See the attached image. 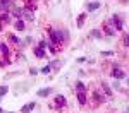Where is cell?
Wrapping results in <instances>:
<instances>
[{
    "label": "cell",
    "instance_id": "obj_1",
    "mask_svg": "<svg viewBox=\"0 0 129 113\" xmlns=\"http://www.w3.org/2000/svg\"><path fill=\"white\" fill-rule=\"evenodd\" d=\"M48 34H50V45H55V46H60L64 41L67 40V33L64 29H52V28H48Z\"/></svg>",
    "mask_w": 129,
    "mask_h": 113
},
{
    "label": "cell",
    "instance_id": "obj_2",
    "mask_svg": "<svg viewBox=\"0 0 129 113\" xmlns=\"http://www.w3.org/2000/svg\"><path fill=\"white\" fill-rule=\"evenodd\" d=\"M66 104H67L66 98H64L62 94H57V96H55V103H52L50 106H52V108H64Z\"/></svg>",
    "mask_w": 129,
    "mask_h": 113
},
{
    "label": "cell",
    "instance_id": "obj_3",
    "mask_svg": "<svg viewBox=\"0 0 129 113\" xmlns=\"http://www.w3.org/2000/svg\"><path fill=\"white\" fill-rule=\"evenodd\" d=\"M103 33H105L107 36H114V34H115V28H114V24H112L110 21H107V22L103 24Z\"/></svg>",
    "mask_w": 129,
    "mask_h": 113
},
{
    "label": "cell",
    "instance_id": "obj_4",
    "mask_svg": "<svg viewBox=\"0 0 129 113\" xmlns=\"http://www.w3.org/2000/svg\"><path fill=\"white\" fill-rule=\"evenodd\" d=\"M110 22L114 24V28H115V31H122V21H120L119 16H112V19H110Z\"/></svg>",
    "mask_w": 129,
    "mask_h": 113
},
{
    "label": "cell",
    "instance_id": "obj_5",
    "mask_svg": "<svg viewBox=\"0 0 129 113\" xmlns=\"http://www.w3.org/2000/svg\"><path fill=\"white\" fill-rule=\"evenodd\" d=\"M103 99H105V96H103L100 91H93V101H95V104L103 103Z\"/></svg>",
    "mask_w": 129,
    "mask_h": 113
},
{
    "label": "cell",
    "instance_id": "obj_6",
    "mask_svg": "<svg viewBox=\"0 0 129 113\" xmlns=\"http://www.w3.org/2000/svg\"><path fill=\"white\" fill-rule=\"evenodd\" d=\"M112 77H114L115 81H119V79H124V77H126V74H124V70H120V69H114V70H112Z\"/></svg>",
    "mask_w": 129,
    "mask_h": 113
},
{
    "label": "cell",
    "instance_id": "obj_7",
    "mask_svg": "<svg viewBox=\"0 0 129 113\" xmlns=\"http://www.w3.org/2000/svg\"><path fill=\"white\" fill-rule=\"evenodd\" d=\"M35 106H36V103H35V101L28 103V104H24V106L21 108V113H29V111H33V110H35Z\"/></svg>",
    "mask_w": 129,
    "mask_h": 113
},
{
    "label": "cell",
    "instance_id": "obj_8",
    "mask_svg": "<svg viewBox=\"0 0 129 113\" xmlns=\"http://www.w3.org/2000/svg\"><path fill=\"white\" fill-rule=\"evenodd\" d=\"M78 101H79L81 106H84L88 103V98H86V92H78Z\"/></svg>",
    "mask_w": 129,
    "mask_h": 113
},
{
    "label": "cell",
    "instance_id": "obj_9",
    "mask_svg": "<svg viewBox=\"0 0 129 113\" xmlns=\"http://www.w3.org/2000/svg\"><path fill=\"white\" fill-rule=\"evenodd\" d=\"M88 91V87H86V84H83L81 81L76 82V92H86Z\"/></svg>",
    "mask_w": 129,
    "mask_h": 113
},
{
    "label": "cell",
    "instance_id": "obj_10",
    "mask_svg": "<svg viewBox=\"0 0 129 113\" xmlns=\"http://www.w3.org/2000/svg\"><path fill=\"white\" fill-rule=\"evenodd\" d=\"M50 94H52V87H45V89H40L38 91V96H41V98H47Z\"/></svg>",
    "mask_w": 129,
    "mask_h": 113
},
{
    "label": "cell",
    "instance_id": "obj_11",
    "mask_svg": "<svg viewBox=\"0 0 129 113\" xmlns=\"http://www.w3.org/2000/svg\"><path fill=\"white\" fill-rule=\"evenodd\" d=\"M102 89H103V92H105V96H107V98L112 96V89L109 87V84H107V82H102Z\"/></svg>",
    "mask_w": 129,
    "mask_h": 113
},
{
    "label": "cell",
    "instance_id": "obj_12",
    "mask_svg": "<svg viewBox=\"0 0 129 113\" xmlns=\"http://www.w3.org/2000/svg\"><path fill=\"white\" fill-rule=\"evenodd\" d=\"M35 55H36V58H45V57H47L45 50L40 48V46H38V48H35Z\"/></svg>",
    "mask_w": 129,
    "mask_h": 113
},
{
    "label": "cell",
    "instance_id": "obj_13",
    "mask_svg": "<svg viewBox=\"0 0 129 113\" xmlns=\"http://www.w3.org/2000/svg\"><path fill=\"white\" fill-rule=\"evenodd\" d=\"M14 16H16L17 19H22V16H24V9H21V7H16V9H14Z\"/></svg>",
    "mask_w": 129,
    "mask_h": 113
},
{
    "label": "cell",
    "instance_id": "obj_14",
    "mask_svg": "<svg viewBox=\"0 0 129 113\" xmlns=\"http://www.w3.org/2000/svg\"><path fill=\"white\" fill-rule=\"evenodd\" d=\"M24 28H26V24H24V21H22V19L16 21V29H17V31H24Z\"/></svg>",
    "mask_w": 129,
    "mask_h": 113
},
{
    "label": "cell",
    "instance_id": "obj_15",
    "mask_svg": "<svg viewBox=\"0 0 129 113\" xmlns=\"http://www.w3.org/2000/svg\"><path fill=\"white\" fill-rule=\"evenodd\" d=\"M0 51H2L4 57H7V55H9V46H7L5 43H0Z\"/></svg>",
    "mask_w": 129,
    "mask_h": 113
},
{
    "label": "cell",
    "instance_id": "obj_16",
    "mask_svg": "<svg viewBox=\"0 0 129 113\" xmlns=\"http://www.w3.org/2000/svg\"><path fill=\"white\" fill-rule=\"evenodd\" d=\"M98 7H100V2H91V4H88V10H89V12L96 10Z\"/></svg>",
    "mask_w": 129,
    "mask_h": 113
},
{
    "label": "cell",
    "instance_id": "obj_17",
    "mask_svg": "<svg viewBox=\"0 0 129 113\" xmlns=\"http://www.w3.org/2000/svg\"><path fill=\"white\" fill-rule=\"evenodd\" d=\"M102 34H103V31H100V29H93V31H91V36H93V38H96V40L102 38Z\"/></svg>",
    "mask_w": 129,
    "mask_h": 113
},
{
    "label": "cell",
    "instance_id": "obj_18",
    "mask_svg": "<svg viewBox=\"0 0 129 113\" xmlns=\"http://www.w3.org/2000/svg\"><path fill=\"white\" fill-rule=\"evenodd\" d=\"M24 17H26L28 21H33V19H35V16H33V12H31L29 9H24Z\"/></svg>",
    "mask_w": 129,
    "mask_h": 113
},
{
    "label": "cell",
    "instance_id": "obj_19",
    "mask_svg": "<svg viewBox=\"0 0 129 113\" xmlns=\"http://www.w3.org/2000/svg\"><path fill=\"white\" fill-rule=\"evenodd\" d=\"M84 19H86V14H79V17H78V28H81V26H83Z\"/></svg>",
    "mask_w": 129,
    "mask_h": 113
},
{
    "label": "cell",
    "instance_id": "obj_20",
    "mask_svg": "<svg viewBox=\"0 0 129 113\" xmlns=\"http://www.w3.org/2000/svg\"><path fill=\"white\" fill-rule=\"evenodd\" d=\"M9 19H10V17H9V14H7V12H0V22H4V21L7 22Z\"/></svg>",
    "mask_w": 129,
    "mask_h": 113
},
{
    "label": "cell",
    "instance_id": "obj_21",
    "mask_svg": "<svg viewBox=\"0 0 129 113\" xmlns=\"http://www.w3.org/2000/svg\"><path fill=\"white\" fill-rule=\"evenodd\" d=\"M40 72H41V74H45V75L50 74V72H52V65H45L43 69H40Z\"/></svg>",
    "mask_w": 129,
    "mask_h": 113
},
{
    "label": "cell",
    "instance_id": "obj_22",
    "mask_svg": "<svg viewBox=\"0 0 129 113\" xmlns=\"http://www.w3.org/2000/svg\"><path fill=\"white\" fill-rule=\"evenodd\" d=\"M7 91H9V87H7V86H0V98H4V96L7 94Z\"/></svg>",
    "mask_w": 129,
    "mask_h": 113
},
{
    "label": "cell",
    "instance_id": "obj_23",
    "mask_svg": "<svg viewBox=\"0 0 129 113\" xmlns=\"http://www.w3.org/2000/svg\"><path fill=\"white\" fill-rule=\"evenodd\" d=\"M9 41H10V43H14V45H19V43H21V41L17 40L14 34H9Z\"/></svg>",
    "mask_w": 129,
    "mask_h": 113
},
{
    "label": "cell",
    "instance_id": "obj_24",
    "mask_svg": "<svg viewBox=\"0 0 129 113\" xmlns=\"http://www.w3.org/2000/svg\"><path fill=\"white\" fill-rule=\"evenodd\" d=\"M48 45H50V43H47V41H45V40H41V41H40V45H38V46L45 50V48H48Z\"/></svg>",
    "mask_w": 129,
    "mask_h": 113
},
{
    "label": "cell",
    "instance_id": "obj_25",
    "mask_svg": "<svg viewBox=\"0 0 129 113\" xmlns=\"http://www.w3.org/2000/svg\"><path fill=\"white\" fill-rule=\"evenodd\" d=\"M122 43H124L126 46H129V34H124V36H122Z\"/></svg>",
    "mask_w": 129,
    "mask_h": 113
},
{
    "label": "cell",
    "instance_id": "obj_26",
    "mask_svg": "<svg viewBox=\"0 0 129 113\" xmlns=\"http://www.w3.org/2000/svg\"><path fill=\"white\" fill-rule=\"evenodd\" d=\"M114 51H102V57H112Z\"/></svg>",
    "mask_w": 129,
    "mask_h": 113
},
{
    "label": "cell",
    "instance_id": "obj_27",
    "mask_svg": "<svg viewBox=\"0 0 129 113\" xmlns=\"http://www.w3.org/2000/svg\"><path fill=\"white\" fill-rule=\"evenodd\" d=\"M50 65H52V67H55V69H59V67H60V62H59V60H55V62H52Z\"/></svg>",
    "mask_w": 129,
    "mask_h": 113
},
{
    "label": "cell",
    "instance_id": "obj_28",
    "mask_svg": "<svg viewBox=\"0 0 129 113\" xmlns=\"http://www.w3.org/2000/svg\"><path fill=\"white\" fill-rule=\"evenodd\" d=\"M29 74H31V75H36V74H38V70H36V69H31Z\"/></svg>",
    "mask_w": 129,
    "mask_h": 113
},
{
    "label": "cell",
    "instance_id": "obj_29",
    "mask_svg": "<svg viewBox=\"0 0 129 113\" xmlns=\"http://www.w3.org/2000/svg\"><path fill=\"white\" fill-rule=\"evenodd\" d=\"M0 31H2V22H0Z\"/></svg>",
    "mask_w": 129,
    "mask_h": 113
},
{
    "label": "cell",
    "instance_id": "obj_30",
    "mask_svg": "<svg viewBox=\"0 0 129 113\" xmlns=\"http://www.w3.org/2000/svg\"><path fill=\"white\" fill-rule=\"evenodd\" d=\"M0 113H4V110H2V108H0Z\"/></svg>",
    "mask_w": 129,
    "mask_h": 113
},
{
    "label": "cell",
    "instance_id": "obj_31",
    "mask_svg": "<svg viewBox=\"0 0 129 113\" xmlns=\"http://www.w3.org/2000/svg\"><path fill=\"white\" fill-rule=\"evenodd\" d=\"M127 84H129V77H127Z\"/></svg>",
    "mask_w": 129,
    "mask_h": 113
},
{
    "label": "cell",
    "instance_id": "obj_32",
    "mask_svg": "<svg viewBox=\"0 0 129 113\" xmlns=\"http://www.w3.org/2000/svg\"><path fill=\"white\" fill-rule=\"evenodd\" d=\"M126 113H129V108H127V111H126Z\"/></svg>",
    "mask_w": 129,
    "mask_h": 113
}]
</instances>
